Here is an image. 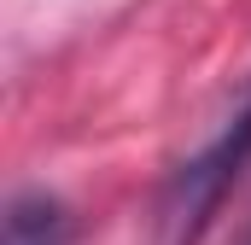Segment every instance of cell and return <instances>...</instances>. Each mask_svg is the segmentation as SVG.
<instances>
[{
    "instance_id": "6da1fadb",
    "label": "cell",
    "mask_w": 251,
    "mask_h": 245,
    "mask_svg": "<svg viewBox=\"0 0 251 245\" xmlns=\"http://www.w3.org/2000/svg\"><path fill=\"white\" fill-rule=\"evenodd\" d=\"M246 158H251V82L240 88V99H234V111L222 117V128L170 175V187H164V216H158L164 245H193L199 240L204 216L222 204V193H228V181L246 170Z\"/></svg>"
},
{
    "instance_id": "7a4b0ae2",
    "label": "cell",
    "mask_w": 251,
    "mask_h": 245,
    "mask_svg": "<svg viewBox=\"0 0 251 245\" xmlns=\"http://www.w3.org/2000/svg\"><path fill=\"white\" fill-rule=\"evenodd\" d=\"M76 240V216L59 193L47 187H18L6 198L0 216V245H70Z\"/></svg>"
},
{
    "instance_id": "3957f363",
    "label": "cell",
    "mask_w": 251,
    "mask_h": 245,
    "mask_svg": "<svg viewBox=\"0 0 251 245\" xmlns=\"http://www.w3.org/2000/svg\"><path fill=\"white\" fill-rule=\"evenodd\" d=\"M240 245H251V222H246V234H240Z\"/></svg>"
}]
</instances>
